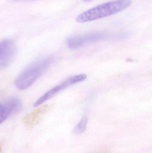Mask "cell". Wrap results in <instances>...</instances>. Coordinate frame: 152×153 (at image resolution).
I'll return each instance as SVG.
<instances>
[{
    "label": "cell",
    "instance_id": "30bf717a",
    "mask_svg": "<svg viewBox=\"0 0 152 153\" xmlns=\"http://www.w3.org/2000/svg\"><path fill=\"white\" fill-rule=\"evenodd\" d=\"M84 1H88V0H84Z\"/></svg>",
    "mask_w": 152,
    "mask_h": 153
},
{
    "label": "cell",
    "instance_id": "7a4b0ae2",
    "mask_svg": "<svg viewBox=\"0 0 152 153\" xmlns=\"http://www.w3.org/2000/svg\"><path fill=\"white\" fill-rule=\"evenodd\" d=\"M54 59L53 56H48L29 65L16 78V87L20 90L29 88L49 68Z\"/></svg>",
    "mask_w": 152,
    "mask_h": 153
},
{
    "label": "cell",
    "instance_id": "ba28073f",
    "mask_svg": "<svg viewBox=\"0 0 152 153\" xmlns=\"http://www.w3.org/2000/svg\"><path fill=\"white\" fill-rule=\"evenodd\" d=\"M88 122V118L87 117H84L81 120L80 122L78 123L75 129V134H79L84 133L86 129L87 126Z\"/></svg>",
    "mask_w": 152,
    "mask_h": 153
},
{
    "label": "cell",
    "instance_id": "3957f363",
    "mask_svg": "<svg viewBox=\"0 0 152 153\" xmlns=\"http://www.w3.org/2000/svg\"><path fill=\"white\" fill-rule=\"evenodd\" d=\"M109 38L120 39V33L112 35L103 32L89 33L83 36H75L68 38L66 40V42L70 48L76 49L81 47L86 43L98 42Z\"/></svg>",
    "mask_w": 152,
    "mask_h": 153
},
{
    "label": "cell",
    "instance_id": "52a82bcc",
    "mask_svg": "<svg viewBox=\"0 0 152 153\" xmlns=\"http://www.w3.org/2000/svg\"><path fill=\"white\" fill-rule=\"evenodd\" d=\"M86 78L87 76L85 74H79V75L72 76L70 78L65 80L61 83L62 84L64 89H65L72 85L84 81L86 79Z\"/></svg>",
    "mask_w": 152,
    "mask_h": 153
},
{
    "label": "cell",
    "instance_id": "8fae6325",
    "mask_svg": "<svg viewBox=\"0 0 152 153\" xmlns=\"http://www.w3.org/2000/svg\"><path fill=\"white\" fill-rule=\"evenodd\" d=\"M26 1H27V0H26Z\"/></svg>",
    "mask_w": 152,
    "mask_h": 153
},
{
    "label": "cell",
    "instance_id": "9c48e42d",
    "mask_svg": "<svg viewBox=\"0 0 152 153\" xmlns=\"http://www.w3.org/2000/svg\"><path fill=\"white\" fill-rule=\"evenodd\" d=\"M2 152V147L1 146V144H0V153H1Z\"/></svg>",
    "mask_w": 152,
    "mask_h": 153
},
{
    "label": "cell",
    "instance_id": "277c9868",
    "mask_svg": "<svg viewBox=\"0 0 152 153\" xmlns=\"http://www.w3.org/2000/svg\"><path fill=\"white\" fill-rule=\"evenodd\" d=\"M17 51L16 44L11 39H5L0 41V71L11 63Z\"/></svg>",
    "mask_w": 152,
    "mask_h": 153
},
{
    "label": "cell",
    "instance_id": "6da1fadb",
    "mask_svg": "<svg viewBox=\"0 0 152 153\" xmlns=\"http://www.w3.org/2000/svg\"><path fill=\"white\" fill-rule=\"evenodd\" d=\"M132 0H115L91 8L77 17L79 23L95 20L117 13L130 6Z\"/></svg>",
    "mask_w": 152,
    "mask_h": 153
},
{
    "label": "cell",
    "instance_id": "5b68a950",
    "mask_svg": "<svg viewBox=\"0 0 152 153\" xmlns=\"http://www.w3.org/2000/svg\"><path fill=\"white\" fill-rule=\"evenodd\" d=\"M22 106L21 100L18 97H11L0 102V124L11 115L19 111Z\"/></svg>",
    "mask_w": 152,
    "mask_h": 153
},
{
    "label": "cell",
    "instance_id": "8992f818",
    "mask_svg": "<svg viewBox=\"0 0 152 153\" xmlns=\"http://www.w3.org/2000/svg\"><path fill=\"white\" fill-rule=\"evenodd\" d=\"M44 109V108H40L25 117L24 120L25 125L28 127H32L35 126L39 121L40 115Z\"/></svg>",
    "mask_w": 152,
    "mask_h": 153
}]
</instances>
